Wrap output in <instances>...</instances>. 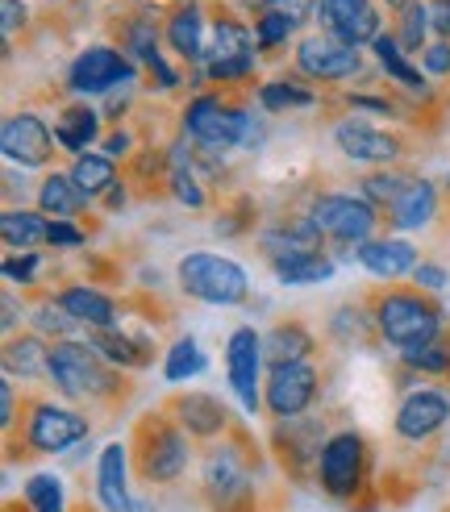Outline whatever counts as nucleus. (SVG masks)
I'll list each match as a JSON object with an SVG mask.
<instances>
[{"label":"nucleus","instance_id":"obj_54","mask_svg":"<svg viewBox=\"0 0 450 512\" xmlns=\"http://www.w3.org/2000/svg\"><path fill=\"white\" fill-rule=\"evenodd\" d=\"M13 325H17V300L5 296V329H13Z\"/></svg>","mask_w":450,"mask_h":512},{"label":"nucleus","instance_id":"obj_11","mask_svg":"<svg viewBox=\"0 0 450 512\" xmlns=\"http://www.w3.org/2000/svg\"><path fill=\"white\" fill-rule=\"evenodd\" d=\"M317 396V371L309 363H275L263 383V404L275 417H300Z\"/></svg>","mask_w":450,"mask_h":512},{"label":"nucleus","instance_id":"obj_16","mask_svg":"<svg viewBox=\"0 0 450 512\" xmlns=\"http://www.w3.org/2000/svg\"><path fill=\"white\" fill-rule=\"evenodd\" d=\"M334 146L355 163H392L400 155V142L392 134L375 130V125H367L359 117H346L334 125Z\"/></svg>","mask_w":450,"mask_h":512},{"label":"nucleus","instance_id":"obj_19","mask_svg":"<svg viewBox=\"0 0 450 512\" xmlns=\"http://www.w3.org/2000/svg\"><path fill=\"white\" fill-rule=\"evenodd\" d=\"M125 446L109 442L96 458V496L109 512H138V504L130 500V483H125Z\"/></svg>","mask_w":450,"mask_h":512},{"label":"nucleus","instance_id":"obj_41","mask_svg":"<svg viewBox=\"0 0 450 512\" xmlns=\"http://www.w3.org/2000/svg\"><path fill=\"white\" fill-rule=\"evenodd\" d=\"M292 30H296V25H292L288 17H280V13H271V9H259V17H255V42H259L263 50L284 46V42L292 38Z\"/></svg>","mask_w":450,"mask_h":512},{"label":"nucleus","instance_id":"obj_17","mask_svg":"<svg viewBox=\"0 0 450 512\" xmlns=\"http://www.w3.org/2000/svg\"><path fill=\"white\" fill-rule=\"evenodd\" d=\"M450 417V400L434 388H421V392H409L405 400H400L396 408V433L409 442H421L430 438V433H438Z\"/></svg>","mask_w":450,"mask_h":512},{"label":"nucleus","instance_id":"obj_20","mask_svg":"<svg viewBox=\"0 0 450 512\" xmlns=\"http://www.w3.org/2000/svg\"><path fill=\"white\" fill-rule=\"evenodd\" d=\"M359 263L375 279H400L417 267V246H409L405 238H371L359 246Z\"/></svg>","mask_w":450,"mask_h":512},{"label":"nucleus","instance_id":"obj_14","mask_svg":"<svg viewBox=\"0 0 450 512\" xmlns=\"http://www.w3.org/2000/svg\"><path fill=\"white\" fill-rule=\"evenodd\" d=\"M363 438L359 433H338L321 450V488L330 496H355L363 483Z\"/></svg>","mask_w":450,"mask_h":512},{"label":"nucleus","instance_id":"obj_32","mask_svg":"<svg viewBox=\"0 0 450 512\" xmlns=\"http://www.w3.org/2000/svg\"><path fill=\"white\" fill-rule=\"evenodd\" d=\"M5 371L9 375H25V379H34V375H46L50 371V346H42V338H13L5 346Z\"/></svg>","mask_w":450,"mask_h":512},{"label":"nucleus","instance_id":"obj_51","mask_svg":"<svg viewBox=\"0 0 450 512\" xmlns=\"http://www.w3.org/2000/svg\"><path fill=\"white\" fill-rule=\"evenodd\" d=\"M130 146H134V138L125 134V130H117V134H109V138H105V155H109V159L130 155Z\"/></svg>","mask_w":450,"mask_h":512},{"label":"nucleus","instance_id":"obj_38","mask_svg":"<svg viewBox=\"0 0 450 512\" xmlns=\"http://www.w3.org/2000/svg\"><path fill=\"white\" fill-rule=\"evenodd\" d=\"M259 105H263L267 113L309 109V105H313V92H309V88H296V84H263V88H259Z\"/></svg>","mask_w":450,"mask_h":512},{"label":"nucleus","instance_id":"obj_42","mask_svg":"<svg viewBox=\"0 0 450 512\" xmlns=\"http://www.w3.org/2000/svg\"><path fill=\"white\" fill-rule=\"evenodd\" d=\"M171 192L180 196L188 209H205V192H200L192 167H184V150H175V167H171Z\"/></svg>","mask_w":450,"mask_h":512},{"label":"nucleus","instance_id":"obj_40","mask_svg":"<svg viewBox=\"0 0 450 512\" xmlns=\"http://www.w3.org/2000/svg\"><path fill=\"white\" fill-rule=\"evenodd\" d=\"M409 184V175H396V171H375L363 179V200H371L375 209H392V200L400 196V188Z\"/></svg>","mask_w":450,"mask_h":512},{"label":"nucleus","instance_id":"obj_48","mask_svg":"<svg viewBox=\"0 0 450 512\" xmlns=\"http://www.w3.org/2000/svg\"><path fill=\"white\" fill-rule=\"evenodd\" d=\"M413 284H417L421 292H438V288L446 284V271H442L438 263H417V267H413Z\"/></svg>","mask_w":450,"mask_h":512},{"label":"nucleus","instance_id":"obj_34","mask_svg":"<svg viewBox=\"0 0 450 512\" xmlns=\"http://www.w3.org/2000/svg\"><path fill=\"white\" fill-rule=\"evenodd\" d=\"M205 479H209V492H213L221 504L246 492V471L238 467V458H234L230 450H225V454H213V463H209Z\"/></svg>","mask_w":450,"mask_h":512},{"label":"nucleus","instance_id":"obj_3","mask_svg":"<svg viewBox=\"0 0 450 512\" xmlns=\"http://www.w3.org/2000/svg\"><path fill=\"white\" fill-rule=\"evenodd\" d=\"M46 375L71 400H100V396H109L117 388V379L105 367V358L96 354V346H84V342L50 346V371Z\"/></svg>","mask_w":450,"mask_h":512},{"label":"nucleus","instance_id":"obj_2","mask_svg":"<svg viewBox=\"0 0 450 512\" xmlns=\"http://www.w3.org/2000/svg\"><path fill=\"white\" fill-rule=\"evenodd\" d=\"M180 288L192 300H205V304H242L250 292V279L242 271V263L225 259V254H209V250H196L180 259Z\"/></svg>","mask_w":450,"mask_h":512},{"label":"nucleus","instance_id":"obj_13","mask_svg":"<svg viewBox=\"0 0 450 512\" xmlns=\"http://www.w3.org/2000/svg\"><path fill=\"white\" fill-rule=\"evenodd\" d=\"M25 438L42 454H63L75 442L88 438V417L75 413V408H63V404H34Z\"/></svg>","mask_w":450,"mask_h":512},{"label":"nucleus","instance_id":"obj_35","mask_svg":"<svg viewBox=\"0 0 450 512\" xmlns=\"http://www.w3.org/2000/svg\"><path fill=\"white\" fill-rule=\"evenodd\" d=\"M25 500H30L34 512H67V492H63V479L38 471L25 479Z\"/></svg>","mask_w":450,"mask_h":512},{"label":"nucleus","instance_id":"obj_6","mask_svg":"<svg viewBox=\"0 0 450 512\" xmlns=\"http://www.w3.org/2000/svg\"><path fill=\"white\" fill-rule=\"evenodd\" d=\"M134 59L117 46H88L80 59L71 63L67 71V88L80 92V96H100V92H113L117 84L134 80Z\"/></svg>","mask_w":450,"mask_h":512},{"label":"nucleus","instance_id":"obj_43","mask_svg":"<svg viewBox=\"0 0 450 512\" xmlns=\"http://www.w3.org/2000/svg\"><path fill=\"white\" fill-rule=\"evenodd\" d=\"M34 325H38V334H46V338H55V334H59V338H67L80 321H75L59 300H50V304H42V309L34 313Z\"/></svg>","mask_w":450,"mask_h":512},{"label":"nucleus","instance_id":"obj_9","mask_svg":"<svg viewBox=\"0 0 450 512\" xmlns=\"http://www.w3.org/2000/svg\"><path fill=\"white\" fill-rule=\"evenodd\" d=\"M255 71V34L242 21L221 17L213 25V50H209V80L234 84Z\"/></svg>","mask_w":450,"mask_h":512},{"label":"nucleus","instance_id":"obj_28","mask_svg":"<svg viewBox=\"0 0 450 512\" xmlns=\"http://www.w3.org/2000/svg\"><path fill=\"white\" fill-rule=\"evenodd\" d=\"M121 46H125V55L146 63V67L155 63V59H163V50H159V21L146 17V13L130 17V21L121 25Z\"/></svg>","mask_w":450,"mask_h":512},{"label":"nucleus","instance_id":"obj_23","mask_svg":"<svg viewBox=\"0 0 450 512\" xmlns=\"http://www.w3.org/2000/svg\"><path fill=\"white\" fill-rule=\"evenodd\" d=\"M84 204H88V196H84L80 184H75V175L55 171V175L42 179V188H38V209L50 213L55 221H71L75 213L84 209Z\"/></svg>","mask_w":450,"mask_h":512},{"label":"nucleus","instance_id":"obj_25","mask_svg":"<svg viewBox=\"0 0 450 512\" xmlns=\"http://www.w3.org/2000/svg\"><path fill=\"white\" fill-rule=\"evenodd\" d=\"M275 275H280V284H292V288H305V284H325V279L334 275V263L325 259L321 250H300V254H280V259H271Z\"/></svg>","mask_w":450,"mask_h":512},{"label":"nucleus","instance_id":"obj_5","mask_svg":"<svg viewBox=\"0 0 450 512\" xmlns=\"http://www.w3.org/2000/svg\"><path fill=\"white\" fill-rule=\"evenodd\" d=\"M184 130L205 146V150H230L250 138V117L234 105H225L221 96H196L184 109Z\"/></svg>","mask_w":450,"mask_h":512},{"label":"nucleus","instance_id":"obj_26","mask_svg":"<svg viewBox=\"0 0 450 512\" xmlns=\"http://www.w3.org/2000/svg\"><path fill=\"white\" fill-rule=\"evenodd\" d=\"M96 134H100V113L88 109V105L63 109V117H59V125H55V142H59L63 150H71L75 159L84 155V146L96 142Z\"/></svg>","mask_w":450,"mask_h":512},{"label":"nucleus","instance_id":"obj_33","mask_svg":"<svg viewBox=\"0 0 450 512\" xmlns=\"http://www.w3.org/2000/svg\"><path fill=\"white\" fill-rule=\"evenodd\" d=\"M75 175V184L84 188V196H109V188L117 184V171H113V159L109 155H80L71 167Z\"/></svg>","mask_w":450,"mask_h":512},{"label":"nucleus","instance_id":"obj_52","mask_svg":"<svg viewBox=\"0 0 450 512\" xmlns=\"http://www.w3.org/2000/svg\"><path fill=\"white\" fill-rule=\"evenodd\" d=\"M13 413H17V400H13V383L5 379L0 383V421L13 425Z\"/></svg>","mask_w":450,"mask_h":512},{"label":"nucleus","instance_id":"obj_31","mask_svg":"<svg viewBox=\"0 0 450 512\" xmlns=\"http://www.w3.org/2000/svg\"><path fill=\"white\" fill-rule=\"evenodd\" d=\"M313 350V338L300 325H275L271 334L263 338V354L275 363H305V354Z\"/></svg>","mask_w":450,"mask_h":512},{"label":"nucleus","instance_id":"obj_44","mask_svg":"<svg viewBox=\"0 0 450 512\" xmlns=\"http://www.w3.org/2000/svg\"><path fill=\"white\" fill-rule=\"evenodd\" d=\"M259 9H271V13H280V17H288L296 30L305 25L309 17H317V0H263Z\"/></svg>","mask_w":450,"mask_h":512},{"label":"nucleus","instance_id":"obj_55","mask_svg":"<svg viewBox=\"0 0 450 512\" xmlns=\"http://www.w3.org/2000/svg\"><path fill=\"white\" fill-rule=\"evenodd\" d=\"M109 204H113V209H121V204H125V192H121V188H117V184H113V188H109Z\"/></svg>","mask_w":450,"mask_h":512},{"label":"nucleus","instance_id":"obj_12","mask_svg":"<svg viewBox=\"0 0 450 512\" xmlns=\"http://www.w3.org/2000/svg\"><path fill=\"white\" fill-rule=\"evenodd\" d=\"M296 67L309 75V80H325V84H334V80H350V75H359L363 71V55H359V46H346L330 34H317V38H305L296 46Z\"/></svg>","mask_w":450,"mask_h":512},{"label":"nucleus","instance_id":"obj_47","mask_svg":"<svg viewBox=\"0 0 450 512\" xmlns=\"http://www.w3.org/2000/svg\"><path fill=\"white\" fill-rule=\"evenodd\" d=\"M34 275H38V254H21V259L5 263V279H13V284H34Z\"/></svg>","mask_w":450,"mask_h":512},{"label":"nucleus","instance_id":"obj_50","mask_svg":"<svg viewBox=\"0 0 450 512\" xmlns=\"http://www.w3.org/2000/svg\"><path fill=\"white\" fill-rule=\"evenodd\" d=\"M17 25H25V5L21 0H5V38L17 34Z\"/></svg>","mask_w":450,"mask_h":512},{"label":"nucleus","instance_id":"obj_56","mask_svg":"<svg viewBox=\"0 0 450 512\" xmlns=\"http://www.w3.org/2000/svg\"><path fill=\"white\" fill-rule=\"evenodd\" d=\"M384 5H388V9H396V13H400V9H409V5H413V0H384Z\"/></svg>","mask_w":450,"mask_h":512},{"label":"nucleus","instance_id":"obj_24","mask_svg":"<svg viewBox=\"0 0 450 512\" xmlns=\"http://www.w3.org/2000/svg\"><path fill=\"white\" fill-rule=\"evenodd\" d=\"M175 417H180V425L188 433H196V438H213V433L225 429V408L221 400H213L209 392H188L175 400Z\"/></svg>","mask_w":450,"mask_h":512},{"label":"nucleus","instance_id":"obj_18","mask_svg":"<svg viewBox=\"0 0 450 512\" xmlns=\"http://www.w3.org/2000/svg\"><path fill=\"white\" fill-rule=\"evenodd\" d=\"M167 46L188 63L209 59L213 46L205 42V13H200V0H184V5L167 17Z\"/></svg>","mask_w":450,"mask_h":512},{"label":"nucleus","instance_id":"obj_39","mask_svg":"<svg viewBox=\"0 0 450 512\" xmlns=\"http://www.w3.org/2000/svg\"><path fill=\"white\" fill-rule=\"evenodd\" d=\"M405 354V363L417 367V371H430V375H442L450 371V338H434V342H425V346H413V350H400Z\"/></svg>","mask_w":450,"mask_h":512},{"label":"nucleus","instance_id":"obj_45","mask_svg":"<svg viewBox=\"0 0 450 512\" xmlns=\"http://www.w3.org/2000/svg\"><path fill=\"white\" fill-rule=\"evenodd\" d=\"M421 63H425V71H430L434 80H442V75H450V42H446V38L430 42V46L421 50Z\"/></svg>","mask_w":450,"mask_h":512},{"label":"nucleus","instance_id":"obj_37","mask_svg":"<svg viewBox=\"0 0 450 512\" xmlns=\"http://www.w3.org/2000/svg\"><path fill=\"white\" fill-rule=\"evenodd\" d=\"M400 25H396V42L405 50H425V30H430V5H421V0H413L409 9L396 13Z\"/></svg>","mask_w":450,"mask_h":512},{"label":"nucleus","instance_id":"obj_53","mask_svg":"<svg viewBox=\"0 0 450 512\" xmlns=\"http://www.w3.org/2000/svg\"><path fill=\"white\" fill-rule=\"evenodd\" d=\"M350 109H375V113H392L388 100H375V96H350Z\"/></svg>","mask_w":450,"mask_h":512},{"label":"nucleus","instance_id":"obj_21","mask_svg":"<svg viewBox=\"0 0 450 512\" xmlns=\"http://www.w3.org/2000/svg\"><path fill=\"white\" fill-rule=\"evenodd\" d=\"M434 213H438V188L430 184V179L409 175V184L400 188V196L392 200L388 221L396 229H421V225L434 221Z\"/></svg>","mask_w":450,"mask_h":512},{"label":"nucleus","instance_id":"obj_27","mask_svg":"<svg viewBox=\"0 0 450 512\" xmlns=\"http://www.w3.org/2000/svg\"><path fill=\"white\" fill-rule=\"evenodd\" d=\"M0 234H5V246L34 254V246H42L50 234V221H42V213H30V209H9L0 217Z\"/></svg>","mask_w":450,"mask_h":512},{"label":"nucleus","instance_id":"obj_30","mask_svg":"<svg viewBox=\"0 0 450 512\" xmlns=\"http://www.w3.org/2000/svg\"><path fill=\"white\" fill-rule=\"evenodd\" d=\"M88 346H96V354L105 358V363H117V367H142L146 363L142 342H134L130 334H121L117 325L113 329H92V342Z\"/></svg>","mask_w":450,"mask_h":512},{"label":"nucleus","instance_id":"obj_36","mask_svg":"<svg viewBox=\"0 0 450 512\" xmlns=\"http://www.w3.org/2000/svg\"><path fill=\"white\" fill-rule=\"evenodd\" d=\"M200 371H205V350H200L192 338H180L167 350V363H163L167 383H184V379H192Z\"/></svg>","mask_w":450,"mask_h":512},{"label":"nucleus","instance_id":"obj_29","mask_svg":"<svg viewBox=\"0 0 450 512\" xmlns=\"http://www.w3.org/2000/svg\"><path fill=\"white\" fill-rule=\"evenodd\" d=\"M371 50H375V59L384 63V71L392 75V80L400 84V88H413V92H425V80H421V71L405 59V46L396 42V34H380L371 42Z\"/></svg>","mask_w":450,"mask_h":512},{"label":"nucleus","instance_id":"obj_7","mask_svg":"<svg viewBox=\"0 0 450 512\" xmlns=\"http://www.w3.org/2000/svg\"><path fill=\"white\" fill-rule=\"evenodd\" d=\"M142 475L150 483H171L188 467V438L171 421L150 417L142 421Z\"/></svg>","mask_w":450,"mask_h":512},{"label":"nucleus","instance_id":"obj_46","mask_svg":"<svg viewBox=\"0 0 450 512\" xmlns=\"http://www.w3.org/2000/svg\"><path fill=\"white\" fill-rule=\"evenodd\" d=\"M50 246H84V229L80 225H71V221H50V234H46Z\"/></svg>","mask_w":450,"mask_h":512},{"label":"nucleus","instance_id":"obj_22","mask_svg":"<svg viewBox=\"0 0 450 512\" xmlns=\"http://www.w3.org/2000/svg\"><path fill=\"white\" fill-rule=\"evenodd\" d=\"M59 304L88 329H113L117 325V304L96 288H67V292H59Z\"/></svg>","mask_w":450,"mask_h":512},{"label":"nucleus","instance_id":"obj_1","mask_svg":"<svg viewBox=\"0 0 450 512\" xmlns=\"http://www.w3.org/2000/svg\"><path fill=\"white\" fill-rule=\"evenodd\" d=\"M375 325H380L384 342H392L400 350H413V346L442 338V313L421 288L417 292H384L375 300Z\"/></svg>","mask_w":450,"mask_h":512},{"label":"nucleus","instance_id":"obj_49","mask_svg":"<svg viewBox=\"0 0 450 512\" xmlns=\"http://www.w3.org/2000/svg\"><path fill=\"white\" fill-rule=\"evenodd\" d=\"M430 30L450 42V0H430Z\"/></svg>","mask_w":450,"mask_h":512},{"label":"nucleus","instance_id":"obj_10","mask_svg":"<svg viewBox=\"0 0 450 512\" xmlns=\"http://www.w3.org/2000/svg\"><path fill=\"white\" fill-rule=\"evenodd\" d=\"M321 30L346 46H371L380 38V9L375 0H317Z\"/></svg>","mask_w":450,"mask_h":512},{"label":"nucleus","instance_id":"obj_15","mask_svg":"<svg viewBox=\"0 0 450 512\" xmlns=\"http://www.w3.org/2000/svg\"><path fill=\"white\" fill-rule=\"evenodd\" d=\"M0 150L5 159L21 163V167H42L55 155V138H50L46 121L34 113H13L5 125H0Z\"/></svg>","mask_w":450,"mask_h":512},{"label":"nucleus","instance_id":"obj_8","mask_svg":"<svg viewBox=\"0 0 450 512\" xmlns=\"http://www.w3.org/2000/svg\"><path fill=\"white\" fill-rule=\"evenodd\" d=\"M225 371H230V388L246 413H259L263 392H259V371H263V338L250 325H238L225 346Z\"/></svg>","mask_w":450,"mask_h":512},{"label":"nucleus","instance_id":"obj_4","mask_svg":"<svg viewBox=\"0 0 450 512\" xmlns=\"http://www.w3.org/2000/svg\"><path fill=\"white\" fill-rule=\"evenodd\" d=\"M309 221L317 225L321 238L342 242V246H363V242H371V229H375V204L363 196L325 192L313 200Z\"/></svg>","mask_w":450,"mask_h":512}]
</instances>
